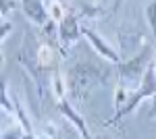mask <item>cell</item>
Segmentation results:
<instances>
[{"label":"cell","mask_w":156,"mask_h":139,"mask_svg":"<svg viewBox=\"0 0 156 139\" xmlns=\"http://www.w3.org/2000/svg\"><path fill=\"white\" fill-rule=\"evenodd\" d=\"M112 77V69L102 60L94 58H81L77 62H73L71 67H67L65 73V83H67V93L73 100L83 102L87 93L96 87L106 85Z\"/></svg>","instance_id":"6da1fadb"},{"label":"cell","mask_w":156,"mask_h":139,"mask_svg":"<svg viewBox=\"0 0 156 139\" xmlns=\"http://www.w3.org/2000/svg\"><path fill=\"white\" fill-rule=\"evenodd\" d=\"M154 50H156V44L148 40L137 54H133L131 58L121 60L119 64H117V79H119V85H117V87H123V89H127V92L135 89L137 83L142 81L146 69L152 64Z\"/></svg>","instance_id":"7a4b0ae2"},{"label":"cell","mask_w":156,"mask_h":139,"mask_svg":"<svg viewBox=\"0 0 156 139\" xmlns=\"http://www.w3.org/2000/svg\"><path fill=\"white\" fill-rule=\"evenodd\" d=\"M154 93H156V71H154V67L150 64V67L146 69L144 77H142V81L137 83V87L127 93L125 102H123V104H121L119 108L115 110V114L110 116L104 125H106V127H110V125H117V123H121L125 116H129L133 110H137V106L142 104L144 100H150Z\"/></svg>","instance_id":"3957f363"},{"label":"cell","mask_w":156,"mask_h":139,"mask_svg":"<svg viewBox=\"0 0 156 139\" xmlns=\"http://www.w3.org/2000/svg\"><path fill=\"white\" fill-rule=\"evenodd\" d=\"M117 35H119V56H121V60L131 58L133 54H137L142 50V46L148 42L146 33H142V29L133 23H123L119 27Z\"/></svg>","instance_id":"277c9868"},{"label":"cell","mask_w":156,"mask_h":139,"mask_svg":"<svg viewBox=\"0 0 156 139\" xmlns=\"http://www.w3.org/2000/svg\"><path fill=\"white\" fill-rule=\"evenodd\" d=\"M56 37L62 48H73L81 37V21L75 12H67L56 23Z\"/></svg>","instance_id":"5b68a950"},{"label":"cell","mask_w":156,"mask_h":139,"mask_svg":"<svg viewBox=\"0 0 156 139\" xmlns=\"http://www.w3.org/2000/svg\"><path fill=\"white\" fill-rule=\"evenodd\" d=\"M81 35H83L85 40L90 42V46H92V50L96 52L98 56L102 58V60H106L108 64H119L121 62V56L119 52L115 50V48L108 44L106 40L102 37L100 33H96L92 27H87V25H81Z\"/></svg>","instance_id":"8992f818"},{"label":"cell","mask_w":156,"mask_h":139,"mask_svg":"<svg viewBox=\"0 0 156 139\" xmlns=\"http://www.w3.org/2000/svg\"><path fill=\"white\" fill-rule=\"evenodd\" d=\"M56 108H58V112L65 116V120L67 123H71V127L81 135V139H94V135L90 133V127H87V123L83 120V116L79 114L77 110H75V106L67 100V98H62L56 102Z\"/></svg>","instance_id":"52a82bcc"},{"label":"cell","mask_w":156,"mask_h":139,"mask_svg":"<svg viewBox=\"0 0 156 139\" xmlns=\"http://www.w3.org/2000/svg\"><path fill=\"white\" fill-rule=\"evenodd\" d=\"M19 6H21V12L25 15V19L36 27H44L50 21L44 0H19Z\"/></svg>","instance_id":"ba28073f"},{"label":"cell","mask_w":156,"mask_h":139,"mask_svg":"<svg viewBox=\"0 0 156 139\" xmlns=\"http://www.w3.org/2000/svg\"><path fill=\"white\" fill-rule=\"evenodd\" d=\"M50 93L54 96L56 102L67 98V83H65V75L60 69H54L50 75Z\"/></svg>","instance_id":"9c48e42d"},{"label":"cell","mask_w":156,"mask_h":139,"mask_svg":"<svg viewBox=\"0 0 156 139\" xmlns=\"http://www.w3.org/2000/svg\"><path fill=\"white\" fill-rule=\"evenodd\" d=\"M46 11H48L50 21H54V23H58L60 19L69 12L65 0H48V2H46Z\"/></svg>","instance_id":"30bf717a"},{"label":"cell","mask_w":156,"mask_h":139,"mask_svg":"<svg viewBox=\"0 0 156 139\" xmlns=\"http://www.w3.org/2000/svg\"><path fill=\"white\" fill-rule=\"evenodd\" d=\"M0 110H2L4 114H9V116L15 114V106H12V98L9 96L6 79H0Z\"/></svg>","instance_id":"8fae6325"},{"label":"cell","mask_w":156,"mask_h":139,"mask_svg":"<svg viewBox=\"0 0 156 139\" xmlns=\"http://www.w3.org/2000/svg\"><path fill=\"white\" fill-rule=\"evenodd\" d=\"M144 17L148 25H150V33H152V40L156 42V0H150L144 9Z\"/></svg>","instance_id":"7c38bea8"},{"label":"cell","mask_w":156,"mask_h":139,"mask_svg":"<svg viewBox=\"0 0 156 139\" xmlns=\"http://www.w3.org/2000/svg\"><path fill=\"white\" fill-rule=\"evenodd\" d=\"M25 137V131L21 129V125L15 120L12 125L4 129V131H0V139H23Z\"/></svg>","instance_id":"4fadbf2b"},{"label":"cell","mask_w":156,"mask_h":139,"mask_svg":"<svg viewBox=\"0 0 156 139\" xmlns=\"http://www.w3.org/2000/svg\"><path fill=\"white\" fill-rule=\"evenodd\" d=\"M17 9V0H0V17H9Z\"/></svg>","instance_id":"5bb4252c"},{"label":"cell","mask_w":156,"mask_h":139,"mask_svg":"<svg viewBox=\"0 0 156 139\" xmlns=\"http://www.w3.org/2000/svg\"><path fill=\"white\" fill-rule=\"evenodd\" d=\"M12 31V23L9 19H0V44L9 37V33Z\"/></svg>","instance_id":"9a60e30c"},{"label":"cell","mask_w":156,"mask_h":139,"mask_svg":"<svg viewBox=\"0 0 156 139\" xmlns=\"http://www.w3.org/2000/svg\"><path fill=\"white\" fill-rule=\"evenodd\" d=\"M148 118L150 120H156V93L148 100Z\"/></svg>","instance_id":"2e32d148"},{"label":"cell","mask_w":156,"mask_h":139,"mask_svg":"<svg viewBox=\"0 0 156 139\" xmlns=\"http://www.w3.org/2000/svg\"><path fill=\"white\" fill-rule=\"evenodd\" d=\"M123 2H125V0H112L110 12H119V11H121V6H123Z\"/></svg>","instance_id":"e0dca14e"},{"label":"cell","mask_w":156,"mask_h":139,"mask_svg":"<svg viewBox=\"0 0 156 139\" xmlns=\"http://www.w3.org/2000/svg\"><path fill=\"white\" fill-rule=\"evenodd\" d=\"M37 139H62L60 135H42V137H37Z\"/></svg>","instance_id":"ac0fdd59"},{"label":"cell","mask_w":156,"mask_h":139,"mask_svg":"<svg viewBox=\"0 0 156 139\" xmlns=\"http://www.w3.org/2000/svg\"><path fill=\"white\" fill-rule=\"evenodd\" d=\"M4 69V54H2V50H0V71Z\"/></svg>","instance_id":"d6986e66"},{"label":"cell","mask_w":156,"mask_h":139,"mask_svg":"<svg viewBox=\"0 0 156 139\" xmlns=\"http://www.w3.org/2000/svg\"><path fill=\"white\" fill-rule=\"evenodd\" d=\"M152 67H154V71H156V50H154V58H152Z\"/></svg>","instance_id":"ffe728a7"},{"label":"cell","mask_w":156,"mask_h":139,"mask_svg":"<svg viewBox=\"0 0 156 139\" xmlns=\"http://www.w3.org/2000/svg\"><path fill=\"white\" fill-rule=\"evenodd\" d=\"M94 139H110L108 135H100V137H94Z\"/></svg>","instance_id":"44dd1931"}]
</instances>
